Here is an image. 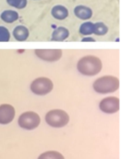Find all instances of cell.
Masks as SVG:
<instances>
[{
    "mask_svg": "<svg viewBox=\"0 0 121 159\" xmlns=\"http://www.w3.org/2000/svg\"><path fill=\"white\" fill-rule=\"evenodd\" d=\"M51 14L52 16L58 20H63L66 19L69 16V11L67 8L62 5H56L53 6L51 10Z\"/></svg>",
    "mask_w": 121,
    "mask_h": 159,
    "instance_id": "obj_12",
    "label": "cell"
},
{
    "mask_svg": "<svg viewBox=\"0 0 121 159\" xmlns=\"http://www.w3.org/2000/svg\"><path fill=\"white\" fill-rule=\"evenodd\" d=\"M38 159H65L64 156L56 151H48L41 154Z\"/></svg>",
    "mask_w": 121,
    "mask_h": 159,
    "instance_id": "obj_16",
    "label": "cell"
},
{
    "mask_svg": "<svg viewBox=\"0 0 121 159\" xmlns=\"http://www.w3.org/2000/svg\"><path fill=\"white\" fill-rule=\"evenodd\" d=\"M15 116V110L11 104L3 103L0 105V124L7 125L13 121Z\"/></svg>",
    "mask_w": 121,
    "mask_h": 159,
    "instance_id": "obj_8",
    "label": "cell"
},
{
    "mask_svg": "<svg viewBox=\"0 0 121 159\" xmlns=\"http://www.w3.org/2000/svg\"><path fill=\"white\" fill-rule=\"evenodd\" d=\"M77 68L79 72L85 76H94L98 75L103 68L100 58L94 55H87L78 61Z\"/></svg>",
    "mask_w": 121,
    "mask_h": 159,
    "instance_id": "obj_1",
    "label": "cell"
},
{
    "mask_svg": "<svg viewBox=\"0 0 121 159\" xmlns=\"http://www.w3.org/2000/svg\"><path fill=\"white\" fill-rule=\"evenodd\" d=\"M34 52L38 58L47 62L58 61L63 56L61 49H35Z\"/></svg>",
    "mask_w": 121,
    "mask_h": 159,
    "instance_id": "obj_7",
    "label": "cell"
},
{
    "mask_svg": "<svg viewBox=\"0 0 121 159\" xmlns=\"http://www.w3.org/2000/svg\"><path fill=\"white\" fill-rule=\"evenodd\" d=\"M53 82L47 77H40L34 79L30 84V90L37 96H46L53 89Z\"/></svg>",
    "mask_w": 121,
    "mask_h": 159,
    "instance_id": "obj_5",
    "label": "cell"
},
{
    "mask_svg": "<svg viewBox=\"0 0 121 159\" xmlns=\"http://www.w3.org/2000/svg\"><path fill=\"white\" fill-rule=\"evenodd\" d=\"M10 32L4 26H0V42H8L10 40Z\"/></svg>",
    "mask_w": 121,
    "mask_h": 159,
    "instance_id": "obj_18",
    "label": "cell"
},
{
    "mask_svg": "<svg viewBox=\"0 0 121 159\" xmlns=\"http://www.w3.org/2000/svg\"><path fill=\"white\" fill-rule=\"evenodd\" d=\"M82 41L83 42H95L96 40L94 38V37H84V38L82 39Z\"/></svg>",
    "mask_w": 121,
    "mask_h": 159,
    "instance_id": "obj_19",
    "label": "cell"
},
{
    "mask_svg": "<svg viewBox=\"0 0 121 159\" xmlns=\"http://www.w3.org/2000/svg\"><path fill=\"white\" fill-rule=\"evenodd\" d=\"M69 30L64 26H59L56 29L54 30L52 34V41H64L65 40L69 37Z\"/></svg>",
    "mask_w": 121,
    "mask_h": 159,
    "instance_id": "obj_11",
    "label": "cell"
},
{
    "mask_svg": "<svg viewBox=\"0 0 121 159\" xmlns=\"http://www.w3.org/2000/svg\"><path fill=\"white\" fill-rule=\"evenodd\" d=\"M99 108L103 113L107 114L117 113L120 109V99L116 96H108L100 101Z\"/></svg>",
    "mask_w": 121,
    "mask_h": 159,
    "instance_id": "obj_6",
    "label": "cell"
},
{
    "mask_svg": "<svg viewBox=\"0 0 121 159\" xmlns=\"http://www.w3.org/2000/svg\"><path fill=\"white\" fill-rule=\"evenodd\" d=\"M94 23H93L92 22H85V23H82L81 26H80L79 32L83 36L91 35L94 34Z\"/></svg>",
    "mask_w": 121,
    "mask_h": 159,
    "instance_id": "obj_14",
    "label": "cell"
},
{
    "mask_svg": "<svg viewBox=\"0 0 121 159\" xmlns=\"http://www.w3.org/2000/svg\"><path fill=\"white\" fill-rule=\"evenodd\" d=\"M73 12L76 16L82 20H90L93 16V10L91 8L83 5H79L76 6Z\"/></svg>",
    "mask_w": 121,
    "mask_h": 159,
    "instance_id": "obj_9",
    "label": "cell"
},
{
    "mask_svg": "<svg viewBox=\"0 0 121 159\" xmlns=\"http://www.w3.org/2000/svg\"><path fill=\"white\" fill-rule=\"evenodd\" d=\"M107 26L102 22L94 23V34L97 36H103L108 33Z\"/></svg>",
    "mask_w": 121,
    "mask_h": 159,
    "instance_id": "obj_15",
    "label": "cell"
},
{
    "mask_svg": "<svg viewBox=\"0 0 121 159\" xmlns=\"http://www.w3.org/2000/svg\"><path fill=\"white\" fill-rule=\"evenodd\" d=\"M12 35L17 41H26L29 36V29L23 25H19L14 28L12 31Z\"/></svg>",
    "mask_w": 121,
    "mask_h": 159,
    "instance_id": "obj_10",
    "label": "cell"
},
{
    "mask_svg": "<svg viewBox=\"0 0 121 159\" xmlns=\"http://www.w3.org/2000/svg\"><path fill=\"white\" fill-rule=\"evenodd\" d=\"M45 120L53 128H62L69 122V116L65 110L60 109L49 110L45 116Z\"/></svg>",
    "mask_w": 121,
    "mask_h": 159,
    "instance_id": "obj_3",
    "label": "cell"
},
{
    "mask_svg": "<svg viewBox=\"0 0 121 159\" xmlns=\"http://www.w3.org/2000/svg\"><path fill=\"white\" fill-rule=\"evenodd\" d=\"M120 80L114 75H104L96 79L93 84L94 91L100 94L115 93L120 88Z\"/></svg>",
    "mask_w": 121,
    "mask_h": 159,
    "instance_id": "obj_2",
    "label": "cell"
},
{
    "mask_svg": "<svg viewBox=\"0 0 121 159\" xmlns=\"http://www.w3.org/2000/svg\"><path fill=\"white\" fill-rule=\"evenodd\" d=\"M41 118L40 115L33 111H26L22 113L18 118V125L26 130H32L40 126Z\"/></svg>",
    "mask_w": 121,
    "mask_h": 159,
    "instance_id": "obj_4",
    "label": "cell"
},
{
    "mask_svg": "<svg viewBox=\"0 0 121 159\" xmlns=\"http://www.w3.org/2000/svg\"><path fill=\"white\" fill-rule=\"evenodd\" d=\"M6 2L12 7L18 9H23L26 7L28 1L27 0H6Z\"/></svg>",
    "mask_w": 121,
    "mask_h": 159,
    "instance_id": "obj_17",
    "label": "cell"
},
{
    "mask_svg": "<svg viewBox=\"0 0 121 159\" xmlns=\"http://www.w3.org/2000/svg\"><path fill=\"white\" fill-rule=\"evenodd\" d=\"M0 18L5 23H12L19 20V15L16 11L8 9V10H4L2 12L1 15H0Z\"/></svg>",
    "mask_w": 121,
    "mask_h": 159,
    "instance_id": "obj_13",
    "label": "cell"
}]
</instances>
